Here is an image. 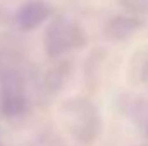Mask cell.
<instances>
[{"instance_id": "1", "label": "cell", "mask_w": 148, "mask_h": 146, "mask_svg": "<svg viewBox=\"0 0 148 146\" xmlns=\"http://www.w3.org/2000/svg\"><path fill=\"white\" fill-rule=\"evenodd\" d=\"M52 14V7L45 0H26L23 2L12 16V23L21 31H31L47 21Z\"/></svg>"}, {"instance_id": "2", "label": "cell", "mask_w": 148, "mask_h": 146, "mask_svg": "<svg viewBox=\"0 0 148 146\" xmlns=\"http://www.w3.org/2000/svg\"><path fill=\"white\" fill-rule=\"evenodd\" d=\"M79 38H81V31L74 23H69L67 19H59L50 26L47 41L52 52H64L76 45Z\"/></svg>"}, {"instance_id": "3", "label": "cell", "mask_w": 148, "mask_h": 146, "mask_svg": "<svg viewBox=\"0 0 148 146\" xmlns=\"http://www.w3.org/2000/svg\"><path fill=\"white\" fill-rule=\"evenodd\" d=\"M119 3L134 14H147L148 12V0H119Z\"/></svg>"}]
</instances>
